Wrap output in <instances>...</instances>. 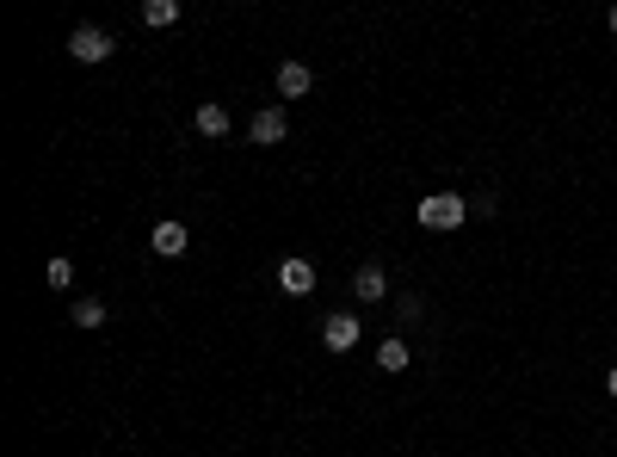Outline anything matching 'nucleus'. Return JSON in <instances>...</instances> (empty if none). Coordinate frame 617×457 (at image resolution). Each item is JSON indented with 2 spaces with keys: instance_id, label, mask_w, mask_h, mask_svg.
<instances>
[{
  "instance_id": "f257e3e1",
  "label": "nucleus",
  "mask_w": 617,
  "mask_h": 457,
  "mask_svg": "<svg viewBox=\"0 0 617 457\" xmlns=\"http://www.w3.org/2000/svg\"><path fill=\"white\" fill-rule=\"evenodd\" d=\"M414 217H420V229L451 235V229H463V223H469V198H463V192H432V198H420V204H414Z\"/></svg>"
},
{
  "instance_id": "f03ea898",
  "label": "nucleus",
  "mask_w": 617,
  "mask_h": 457,
  "mask_svg": "<svg viewBox=\"0 0 617 457\" xmlns=\"http://www.w3.org/2000/svg\"><path fill=\"white\" fill-rule=\"evenodd\" d=\"M68 56H75V62H105V56H112V31L75 25V31H68Z\"/></svg>"
},
{
  "instance_id": "7ed1b4c3",
  "label": "nucleus",
  "mask_w": 617,
  "mask_h": 457,
  "mask_svg": "<svg viewBox=\"0 0 617 457\" xmlns=\"http://www.w3.org/2000/svg\"><path fill=\"white\" fill-rule=\"evenodd\" d=\"M358 334H365V328H358V315H346V309L321 322V340H328L334 353H352V346H358Z\"/></svg>"
},
{
  "instance_id": "20e7f679",
  "label": "nucleus",
  "mask_w": 617,
  "mask_h": 457,
  "mask_svg": "<svg viewBox=\"0 0 617 457\" xmlns=\"http://www.w3.org/2000/svg\"><path fill=\"white\" fill-rule=\"evenodd\" d=\"M149 248L161 254V260H179L192 248V235H186V223H155V235H149Z\"/></svg>"
},
{
  "instance_id": "39448f33",
  "label": "nucleus",
  "mask_w": 617,
  "mask_h": 457,
  "mask_svg": "<svg viewBox=\"0 0 617 457\" xmlns=\"http://www.w3.org/2000/svg\"><path fill=\"white\" fill-rule=\"evenodd\" d=\"M247 136H253V143H284V105H266V112H253Z\"/></svg>"
},
{
  "instance_id": "423d86ee",
  "label": "nucleus",
  "mask_w": 617,
  "mask_h": 457,
  "mask_svg": "<svg viewBox=\"0 0 617 457\" xmlns=\"http://www.w3.org/2000/svg\"><path fill=\"white\" fill-rule=\"evenodd\" d=\"M278 285H284L290 297H309V291H315V266H309V260H284V266H278Z\"/></svg>"
},
{
  "instance_id": "0eeeda50",
  "label": "nucleus",
  "mask_w": 617,
  "mask_h": 457,
  "mask_svg": "<svg viewBox=\"0 0 617 457\" xmlns=\"http://www.w3.org/2000/svg\"><path fill=\"white\" fill-rule=\"evenodd\" d=\"M309 87H315L309 62H278V93H284V99H303Z\"/></svg>"
},
{
  "instance_id": "6e6552de",
  "label": "nucleus",
  "mask_w": 617,
  "mask_h": 457,
  "mask_svg": "<svg viewBox=\"0 0 617 457\" xmlns=\"http://www.w3.org/2000/svg\"><path fill=\"white\" fill-rule=\"evenodd\" d=\"M352 291L365 297V303H383V297H389V278H383V266H358V278H352Z\"/></svg>"
},
{
  "instance_id": "1a4fd4ad",
  "label": "nucleus",
  "mask_w": 617,
  "mask_h": 457,
  "mask_svg": "<svg viewBox=\"0 0 617 457\" xmlns=\"http://www.w3.org/2000/svg\"><path fill=\"white\" fill-rule=\"evenodd\" d=\"M235 118H229V105H198V136H229Z\"/></svg>"
},
{
  "instance_id": "9d476101",
  "label": "nucleus",
  "mask_w": 617,
  "mask_h": 457,
  "mask_svg": "<svg viewBox=\"0 0 617 457\" xmlns=\"http://www.w3.org/2000/svg\"><path fill=\"white\" fill-rule=\"evenodd\" d=\"M68 322H75V328H105V303L99 297H75V303H68Z\"/></svg>"
},
{
  "instance_id": "9b49d317",
  "label": "nucleus",
  "mask_w": 617,
  "mask_h": 457,
  "mask_svg": "<svg viewBox=\"0 0 617 457\" xmlns=\"http://www.w3.org/2000/svg\"><path fill=\"white\" fill-rule=\"evenodd\" d=\"M377 365L383 371H408V340H383L377 346Z\"/></svg>"
},
{
  "instance_id": "f8f14e48",
  "label": "nucleus",
  "mask_w": 617,
  "mask_h": 457,
  "mask_svg": "<svg viewBox=\"0 0 617 457\" xmlns=\"http://www.w3.org/2000/svg\"><path fill=\"white\" fill-rule=\"evenodd\" d=\"M142 19H149V25H173V19H179V0H149Z\"/></svg>"
},
{
  "instance_id": "ddd939ff",
  "label": "nucleus",
  "mask_w": 617,
  "mask_h": 457,
  "mask_svg": "<svg viewBox=\"0 0 617 457\" xmlns=\"http://www.w3.org/2000/svg\"><path fill=\"white\" fill-rule=\"evenodd\" d=\"M50 285L68 291V285H75V266H68V260H50Z\"/></svg>"
},
{
  "instance_id": "4468645a",
  "label": "nucleus",
  "mask_w": 617,
  "mask_h": 457,
  "mask_svg": "<svg viewBox=\"0 0 617 457\" xmlns=\"http://www.w3.org/2000/svg\"><path fill=\"white\" fill-rule=\"evenodd\" d=\"M395 309H402V322H420V315H426V303H420V297H402Z\"/></svg>"
},
{
  "instance_id": "2eb2a0df",
  "label": "nucleus",
  "mask_w": 617,
  "mask_h": 457,
  "mask_svg": "<svg viewBox=\"0 0 617 457\" xmlns=\"http://www.w3.org/2000/svg\"><path fill=\"white\" fill-rule=\"evenodd\" d=\"M605 396H617V365H611V371H605Z\"/></svg>"
},
{
  "instance_id": "dca6fc26",
  "label": "nucleus",
  "mask_w": 617,
  "mask_h": 457,
  "mask_svg": "<svg viewBox=\"0 0 617 457\" xmlns=\"http://www.w3.org/2000/svg\"><path fill=\"white\" fill-rule=\"evenodd\" d=\"M605 25H611V38H617V7H611V13H605Z\"/></svg>"
}]
</instances>
